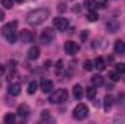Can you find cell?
<instances>
[{
    "instance_id": "cell-1",
    "label": "cell",
    "mask_w": 125,
    "mask_h": 124,
    "mask_svg": "<svg viewBox=\"0 0 125 124\" xmlns=\"http://www.w3.org/2000/svg\"><path fill=\"white\" fill-rule=\"evenodd\" d=\"M48 16H50V9L48 7H39V9L32 10L31 13H28L26 21L31 25H41L42 22H45L48 19Z\"/></svg>"
},
{
    "instance_id": "cell-2",
    "label": "cell",
    "mask_w": 125,
    "mask_h": 124,
    "mask_svg": "<svg viewBox=\"0 0 125 124\" xmlns=\"http://www.w3.org/2000/svg\"><path fill=\"white\" fill-rule=\"evenodd\" d=\"M16 28H18V22H16V21L10 22V24L4 25V26L1 28V34H3V37H4L10 44L16 42V38H18V35H16Z\"/></svg>"
},
{
    "instance_id": "cell-3",
    "label": "cell",
    "mask_w": 125,
    "mask_h": 124,
    "mask_svg": "<svg viewBox=\"0 0 125 124\" xmlns=\"http://www.w3.org/2000/svg\"><path fill=\"white\" fill-rule=\"evenodd\" d=\"M68 99V93L65 89H57V91H54V92H51L50 95V102L51 104H62V102H65Z\"/></svg>"
},
{
    "instance_id": "cell-4",
    "label": "cell",
    "mask_w": 125,
    "mask_h": 124,
    "mask_svg": "<svg viewBox=\"0 0 125 124\" xmlns=\"http://www.w3.org/2000/svg\"><path fill=\"white\" fill-rule=\"evenodd\" d=\"M87 115H89V108H87V105H84V104H79V105L74 108V111H73V117H74L76 120H84Z\"/></svg>"
},
{
    "instance_id": "cell-5",
    "label": "cell",
    "mask_w": 125,
    "mask_h": 124,
    "mask_svg": "<svg viewBox=\"0 0 125 124\" xmlns=\"http://www.w3.org/2000/svg\"><path fill=\"white\" fill-rule=\"evenodd\" d=\"M64 50H65V53H67L68 56H74V54L79 53L80 47H79V44H76V42H73V41H67L65 45H64Z\"/></svg>"
},
{
    "instance_id": "cell-6",
    "label": "cell",
    "mask_w": 125,
    "mask_h": 124,
    "mask_svg": "<svg viewBox=\"0 0 125 124\" xmlns=\"http://www.w3.org/2000/svg\"><path fill=\"white\" fill-rule=\"evenodd\" d=\"M54 26L58 29V31H65L67 28H68V19H65V18H55L54 19Z\"/></svg>"
},
{
    "instance_id": "cell-7",
    "label": "cell",
    "mask_w": 125,
    "mask_h": 124,
    "mask_svg": "<svg viewBox=\"0 0 125 124\" xmlns=\"http://www.w3.org/2000/svg\"><path fill=\"white\" fill-rule=\"evenodd\" d=\"M52 39H54V32L51 31V28H45L41 34V41L44 44H50Z\"/></svg>"
},
{
    "instance_id": "cell-8",
    "label": "cell",
    "mask_w": 125,
    "mask_h": 124,
    "mask_svg": "<svg viewBox=\"0 0 125 124\" xmlns=\"http://www.w3.org/2000/svg\"><path fill=\"white\" fill-rule=\"evenodd\" d=\"M33 38H35L33 31H31V29H22L21 31V39H22V42H32Z\"/></svg>"
},
{
    "instance_id": "cell-9",
    "label": "cell",
    "mask_w": 125,
    "mask_h": 124,
    "mask_svg": "<svg viewBox=\"0 0 125 124\" xmlns=\"http://www.w3.org/2000/svg\"><path fill=\"white\" fill-rule=\"evenodd\" d=\"M52 88H54V83L50 79H42L41 80V89H42V92L51 93L52 92Z\"/></svg>"
},
{
    "instance_id": "cell-10",
    "label": "cell",
    "mask_w": 125,
    "mask_h": 124,
    "mask_svg": "<svg viewBox=\"0 0 125 124\" xmlns=\"http://www.w3.org/2000/svg\"><path fill=\"white\" fill-rule=\"evenodd\" d=\"M18 115H19V117H22V118L28 117V115H29V107H28L26 104L19 105V107H18Z\"/></svg>"
},
{
    "instance_id": "cell-11",
    "label": "cell",
    "mask_w": 125,
    "mask_h": 124,
    "mask_svg": "<svg viewBox=\"0 0 125 124\" xmlns=\"http://www.w3.org/2000/svg\"><path fill=\"white\" fill-rule=\"evenodd\" d=\"M114 51H115L116 54H124V53H125V42H124V41H121V39L115 41Z\"/></svg>"
},
{
    "instance_id": "cell-12",
    "label": "cell",
    "mask_w": 125,
    "mask_h": 124,
    "mask_svg": "<svg viewBox=\"0 0 125 124\" xmlns=\"http://www.w3.org/2000/svg\"><path fill=\"white\" fill-rule=\"evenodd\" d=\"M21 89H22V88H21L19 83H12L7 91H9V93H10L12 96H18V95H21Z\"/></svg>"
},
{
    "instance_id": "cell-13",
    "label": "cell",
    "mask_w": 125,
    "mask_h": 124,
    "mask_svg": "<svg viewBox=\"0 0 125 124\" xmlns=\"http://www.w3.org/2000/svg\"><path fill=\"white\" fill-rule=\"evenodd\" d=\"M84 7L89 10V12H92V10H96L97 7H99V3L96 1V0H84Z\"/></svg>"
},
{
    "instance_id": "cell-14",
    "label": "cell",
    "mask_w": 125,
    "mask_h": 124,
    "mask_svg": "<svg viewBox=\"0 0 125 124\" xmlns=\"http://www.w3.org/2000/svg\"><path fill=\"white\" fill-rule=\"evenodd\" d=\"M73 96L76 98V99H82L83 98V88L80 86V85H74L73 86Z\"/></svg>"
},
{
    "instance_id": "cell-15",
    "label": "cell",
    "mask_w": 125,
    "mask_h": 124,
    "mask_svg": "<svg viewBox=\"0 0 125 124\" xmlns=\"http://www.w3.org/2000/svg\"><path fill=\"white\" fill-rule=\"evenodd\" d=\"M39 54H41L39 48H38V47H32L31 50L28 51V59H31V60H35V59H38V57H39Z\"/></svg>"
},
{
    "instance_id": "cell-16",
    "label": "cell",
    "mask_w": 125,
    "mask_h": 124,
    "mask_svg": "<svg viewBox=\"0 0 125 124\" xmlns=\"http://www.w3.org/2000/svg\"><path fill=\"white\" fill-rule=\"evenodd\" d=\"M118 28H119V24H118V21L116 19H112V21H109L108 22V29H109V32H116L118 31Z\"/></svg>"
},
{
    "instance_id": "cell-17",
    "label": "cell",
    "mask_w": 125,
    "mask_h": 124,
    "mask_svg": "<svg viewBox=\"0 0 125 124\" xmlns=\"http://www.w3.org/2000/svg\"><path fill=\"white\" fill-rule=\"evenodd\" d=\"M112 101H114V98H112L111 95H106V96H105V99H103V108H105V111H109V110H111Z\"/></svg>"
},
{
    "instance_id": "cell-18",
    "label": "cell",
    "mask_w": 125,
    "mask_h": 124,
    "mask_svg": "<svg viewBox=\"0 0 125 124\" xmlns=\"http://www.w3.org/2000/svg\"><path fill=\"white\" fill-rule=\"evenodd\" d=\"M92 83L94 86H102L103 85V77L100 74H94V76H92Z\"/></svg>"
},
{
    "instance_id": "cell-19",
    "label": "cell",
    "mask_w": 125,
    "mask_h": 124,
    "mask_svg": "<svg viewBox=\"0 0 125 124\" xmlns=\"http://www.w3.org/2000/svg\"><path fill=\"white\" fill-rule=\"evenodd\" d=\"M94 67H96L99 72L105 70V62H103V59H102V57H97V59L94 60Z\"/></svg>"
},
{
    "instance_id": "cell-20",
    "label": "cell",
    "mask_w": 125,
    "mask_h": 124,
    "mask_svg": "<svg viewBox=\"0 0 125 124\" xmlns=\"http://www.w3.org/2000/svg\"><path fill=\"white\" fill-rule=\"evenodd\" d=\"M16 121V115L15 114H7V115H4V123L7 124H12Z\"/></svg>"
},
{
    "instance_id": "cell-21",
    "label": "cell",
    "mask_w": 125,
    "mask_h": 124,
    "mask_svg": "<svg viewBox=\"0 0 125 124\" xmlns=\"http://www.w3.org/2000/svg\"><path fill=\"white\" fill-rule=\"evenodd\" d=\"M38 89V83L36 82H31L29 85H28V93H35V91Z\"/></svg>"
},
{
    "instance_id": "cell-22",
    "label": "cell",
    "mask_w": 125,
    "mask_h": 124,
    "mask_svg": "<svg viewBox=\"0 0 125 124\" xmlns=\"http://www.w3.org/2000/svg\"><path fill=\"white\" fill-rule=\"evenodd\" d=\"M87 19H89L90 22H94V21H97V19H99V15H97L94 10H92V12H89V13H87Z\"/></svg>"
},
{
    "instance_id": "cell-23",
    "label": "cell",
    "mask_w": 125,
    "mask_h": 124,
    "mask_svg": "<svg viewBox=\"0 0 125 124\" xmlns=\"http://www.w3.org/2000/svg\"><path fill=\"white\" fill-rule=\"evenodd\" d=\"M93 67H94V66H93V63L90 62V60H86V62L83 63V69H84L86 72H90Z\"/></svg>"
},
{
    "instance_id": "cell-24",
    "label": "cell",
    "mask_w": 125,
    "mask_h": 124,
    "mask_svg": "<svg viewBox=\"0 0 125 124\" xmlns=\"http://www.w3.org/2000/svg\"><path fill=\"white\" fill-rule=\"evenodd\" d=\"M0 3H1V6L6 7V9L13 7V0H0Z\"/></svg>"
},
{
    "instance_id": "cell-25",
    "label": "cell",
    "mask_w": 125,
    "mask_h": 124,
    "mask_svg": "<svg viewBox=\"0 0 125 124\" xmlns=\"http://www.w3.org/2000/svg\"><path fill=\"white\" fill-rule=\"evenodd\" d=\"M86 95H87L90 99H93L94 96H96V89H94V88H86Z\"/></svg>"
},
{
    "instance_id": "cell-26",
    "label": "cell",
    "mask_w": 125,
    "mask_h": 124,
    "mask_svg": "<svg viewBox=\"0 0 125 124\" xmlns=\"http://www.w3.org/2000/svg\"><path fill=\"white\" fill-rule=\"evenodd\" d=\"M109 77H111V80L116 82V80L119 79V73H118V72H109Z\"/></svg>"
},
{
    "instance_id": "cell-27",
    "label": "cell",
    "mask_w": 125,
    "mask_h": 124,
    "mask_svg": "<svg viewBox=\"0 0 125 124\" xmlns=\"http://www.w3.org/2000/svg\"><path fill=\"white\" fill-rule=\"evenodd\" d=\"M116 72L121 74V73H125V63H118L116 64Z\"/></svg>"
},
{
    "instance_id": "cell-28",
    "label": "cell",
    "mask_w": 125,
    "mask_h": 124,
    "mask_svg": "<svg viewBox=\"0 0 125 124\" xmlns=\"http://www.w3.org/2000/svg\"><path fill=\"white\" fill-rule=\"evenodd\" d=\"M48 112H50V111H47V110L42 112V117H41V120H42V121H45V120H50V121H51V118H50V114H48Z\"/></svg>"
},
{
    "instance_id": "cell-29",
    "label": "cell",
    "mask_w": 125,
    "mask_h": 124,
    "mask_svg": "<svg viewBox=\"0 0 125 124\" xmlns=\"http://www.w3.org/2000/svg\"><path fill=\"white\" fill-rule=\"evenodd\" d=\"M57 9H58V12H60V13H62V12H65L67 4H65V3H58V7H57Z\"/></svg>"
},
{
    "instance_id": "cell-30",
    "label": "cell",
    "mask_w": 125,
    "mask_h": 124,
    "mask_svg": "<svg viewBox=\"0 0 125 124\" xmlns=\"http://www.w3.org/2000/svg\"><path fill=\"white\" fill-rule=\"evenodd\" d=\"M15 76H18V74H16V72H15V70H12V72L9 73V77H7V80H13V79H15Z\"/></svg>"
},
{
    "instance_id": "cell-31",
    "label": "cell",
    "mask_w": 125,
    "mask_h": 124,
    "mask_svg": "<svg viewBox=\"0 0 125 124\" xmlns=\"http://www.w3.org/2000/svg\"><path fill=\"white\" fill-rule=\"evenodd\" d=\"M61 69H62V62L60 60V62L57 63V74L60 73V70H61Z\"/></svg>"
},
{
    "instance_id": "cell-32",
    "label": "cell",
    "mask_w": 125,
    "mask_h": 124,
    "mask_svg": "<svg viewBox=\"0 0 125 124\" xmlns=\"http://www.w3.org/2000/svg\"><path fill=\"white\" fill-rule=\"evenodd\" d=\"M4 72H6V67H4L3 64H0V76H3V74H4Z\"/></svg>"
},
{
    "instance_id": "cell-33",
    "label": "cell",
    "mask_w": 125,
    "mask_h": 124,
    "mask_svg": "<svg viewBox=\"0 0 125 124\" xmlns=\"http://www.w3.org/2000/svg\"><path fill=\"white\" fill-rule=\"evenodd\" d=\"M87 37H89V34H87V31H84L83 34H82V41H84V39H86Z\"/></svg>"
},
{
    "instance_id": "cell-34",
    "label": "cell",
    "mask_w": 125,
    "mask_h": 124,
    "mask_svg": "<svg viewBox=\"0 0 125 124\" xmlns=\"http://www.w3.org/2000/svg\"><path fill=\"white\" fill-rule=\"evenodd\" d=\"M1 21H4V12L0 10V22H1Z\"/></svg>"
},
{
    "instance_id": "cell-35",
    "label": "cell",
    "mask_w": 125,
    "mask_h": 124,
    "mask_svg": "<svg viewBox=\"0 0 125 124\" xmlns=\"http://www.w3.org/2000/svg\"><path fill=\"white\" fill-rule=\"evenodd\" d=\"M16 3H23V0H15Z\"/></svg>"
},
{
    "instance_id": "cell-36",
    "label": "cell",
    "mask_w": 125,
    "mask_h": 124,
    "mask_svg": "<svg viewBox=\"0 0 125 124\" xmlns=\"http://www.w3.org/2000/svg\"><path fill=\"white\" fill-rule=\"evenodd\" d=\"M99 1H100L102 4H105V3H106V0H99Z\"/></svg>"
}]
</instances>
